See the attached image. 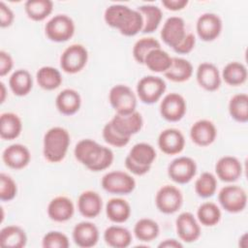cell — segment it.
<instances>
[{
	"instance_id": "6da1fadb",
	"label": "cell",
	"mask_w": 248,
	"mask_h": 248,
	"mask_svg": "<svg viewBox=\"0 0 248 248\" xmlns=\"http://www.w3.org/2000/svg\"><path fill=\"white\" fill-rule=\"evenodd\" d=\"M104 19L108 26L118 29L120 34L126 37L135 36L143 28L140 13L122 4L108 6L105 11Z\"/></svg>"
},
{
	"instance_id": "7a4b0ae2",
	"label": "cell",
	"mask_w": 248,
	"mask_h": 248,
	"mask_svg": "<svg viewBox=\"0 0 248 248\" xmlns=\"http://www.w3.org/2000/svg\"><path fill=\"white\" fill-rule=\"evenodd\" d=\"M74 154L79 163L92 171L104 170L113 162L111 149L90 139L79 140L75 146Z\"/></svg>"
},
{
	"instance_id": "3957f363",
	"label": "cell",
	"mask_w": 248,
	"mask_h": 248,
	"mask_svg": "<svg viewBox=\"0 0 248 248\" xmlns=\"http://www.w3.org/2000/svg\"><path fill=\"white\" fill-rule=\"evenodd\" d=\"M71 142L68 131L62 127H52L44 136V157L50 163L61 162L68 151Z\"/></svg>"
},
{
	"instance_id": "277c9868",
	"label": "cell",
	"mask_w": 248,
	"mask_h": 248,
	"mask_svg": "<svg viewBox=\"0 0 248 248\" xmlns=\"http://www.w3.org/2000/svg\"><path fill=\"white\" fill-rule=\"evenodd\" d=\"M45 32L52 42H67L74 36L75 23L67 15H56L46 23Z\"/></svg>"
},
{
	"instance_id": "5b68a950",
	"label": "cell",
	"mask_w": 248,
	"mask_h": 248,
	"mask_svg": "<svg viewBox=\"0 0 248 248\" xmlns=\"http://www.w3.org/2000/svg\"><path fill=\"white\" fill-rule=\"evenodd\" d=\"M108 101L118 114H129L136 111L137 97L127 85L117 84L111 87L108 93Z\"/></svg>"
},
{
	"instance_id": "8992f818",
	"label": "cell",
	"mask_w": 248,
	"mask_h": 248,
	"mask_svg": "<svg viewBox=\"0 0 248 248\" xmlns=\"http://www.w3.org/2000/svg\"><path fill=\"white\" fill-rule=\"evenodd\" d=\"M167 89L165 80L160 77L145 76L137 84V94L146 105H152L160 100Z\"/></svg>"
},
{
	"instance_id": "52a82bcc",
	"label": "cell",
	"mask_w": 248,
	"mask_h": 248,
	"mask_svg": "<svg viewBox=\"0 0 248 248\" xmlns=\"http://www.w3.org/2000/svg\"><path fill=\"white\" fill-rule=\"evenodd\" d=\"M105 191L115 195H128L136 188L135 179L127 172L112 170L106 173L101 181Z\"/></svg>"
},
{
	"instance_id": "ba28073f",
	"label": "cell",
	"mask_w": 248,
	"mask_h": 248,
	"mask_svg": "<svg viewBox=\"0 0 248 248\" xmlns=\"http://www.w3.org/2000/svg\"><path fill=\"white\" fill-rule=\"evenodd\" d=\"M221 206L230 213H238L247 205V194L238 185H228L223 187L218 194Z\"/></svg>"
},
{
	"instance_id": "9c48e42d",
	"label": "cell",
	"mask_w": 248,
	"mask_h": 248,
	"mask_svg": "<svg viewBox=\"0 0 248 248\" xmlns=\"http://www.w3.org/2000/svg\"><path fill=\"white\" fill-rule=\"evenodd\" d=\"M88 60L87 49L79 44H74L64 49L60 56V67L67 74L80 72Z\"/></svg>"
},
{
	"instance_id": "30bf717a",
	"label": "cell",
	"mask_w": 248,
	"mask_h": 248,
	"mask_svg": "<svg viewBox=\"0 0 248 248\" xmlns=\"http://www.w3.org/2000/svg\"><path fill=\"white\" fill-rule=\"evenodd\" d=\"M183 203L181 191L172 185L161 187L155 197V204L158 210L164 214L176 212Z\"/></svg>"
},
{
	"instance_id": "8fae6325",
	"label": "cell",
	"mask_w": 248,
	"mask_h": 248,
	"mask_svg": "<svg viewBox=\"0 0 248 248\" xmlns=\"http://www.w3.org/2000/svg\"><path fill=\"white\" fill-rule=\"evenodd\" d=\"M196 162L187 156L177 157L168 166L169 177L178 184H186L190 182L196 175Z\"/></svg>"
},
{
	"instance_id": "7c38bea8",
	"label": "cell",
	"mask_w": 248,
	"mask_h": 248,
	"mask_svg": "<svg viewBox=\"0 0 248 248\" xmlns=\"http://www.w3.org/2000/svg\"><path fill=\"white\" fill-rule=\"evenodd\" d=\"M186 102L178 93L167 94L160 104V113L164 119L170 122H176L183 118L186 113Z\"/></svg>"
},
{
	"instance_id": "4fadbf2b",
	"label": "cell",
	"mask_w": 248,
	"mask_h": 248,
	"mask_svg": "<svg viewBox=\"0 0 248 248\" xmlns=\"http://www.w3.org/2000/svg\"><path fill=\"white\" fill-rule=\"evenodd\" d=\"M112 128L121 136L131 138L139 133L143 125L142 116L137 110L129 114L116 113L109 121Z\"/></svg>"
},
{
	"instance_id": "5bb4252c",
	"label": "cell",
	"mask_w": 248,
	"mask_h": 248,
	"mask_svg": "<svg viewBox=\"0 0 248 248\" xmlns=\"http://www.w3.org/2000/svg\"><path fill=\"white\" fill-rule=\"evenodd\" d=\"M186 34L185 22L180 16L169 17L165 21L160 33L163 42L171 48L177 46L183 41Z\"/></svg>"
},
{
	"instance_id": "9a60e30c",
	"label": "cell",
	"mask_w": 248,
	"mask_h": 248,
	"mask_svg": "<svg viewBox=\"0 0 248 248\" xmlns=\"http://www.w3.org/2000/svg\"><path fill=\"white\" fill-rule=\"evenodd\" d=\"M198 36L204 42H211L217 39L222 31V20L212 13H205L199 16L196 24Z\"/></svg>"
},
{
	"instance_id": "2e32d148",
	"label": "cell",
	"mask_w": 248,
	"mask_h": 248,
	"mask_svg": "<svg viewBox=\"0 0 248 248\" xmlns=\"http://www.w3.org/2000/svg\"><path fill=\"white\" fill-rule=\"evenodd\" d=\"M178 237L187 243L196 241L201 235V227L191 212H182L175 220Z\"/></svg>"
},
{
	"instance_id": "e0dca14e",
	"label": "cell",
	"mask_w": 248,
	"mask_h": 248,
	"mask_svg": "<svg viewBox=\"0 0 248 248\" xmlns=\"http://www.w3.org/2000/svg\"><path fill=\"white\" fill-rule=\"evenodd\" d=\"M158 146L160 150L167 155L178 154L185 146L184 136L177 129H166L162 131L158 137Z\"/></svg>"
},
{
	"instance_id": "ac0fdd59",
	"label": "cell",
	"mask_w": 248,
	"mask_h": 248,
	"mask_svg": "<svg viewBox=\"0 0 248 248\" xmlns=\"http://www.w3.org/2000/svg\"><path fill=\"white\" fill-rule=\"evenodd\" d=\"M242 165L240 161L233 156L221 157L215 165L217 177L224 182H234L242 174Z\"/></svg>"
},
{
	"instance_id": "d6986e66",
	"label": "cell",
	"mask_w": 248,
	"mask_h": 248,
	"mask_svg": "<svg viewBox=\"0 0 248 248\" xmlns=\"http://www.w3.org/2000/svg\"><path fill=\"white\" fill-rule=\"evenodd\" d=\"M217 130L213 122L207 119L196 121L190 129L192 141L199 146L210 145L216 139Z\"/></svg>"
},
{
	"instance_id": "ffe728a7",
	"label": "cell",
	"mask_w": 248,
	"mask_h": 248,
	"mask_svg": "<svg viewBox=\"0 0 248 248\" xmlns=\"http://www.w3.org/2000/svg\"><path fill=\"white\" fill-rule=\"evenodd\" d=\"M2 159L6 166L14 170L25 168L31 159L29 149L20 143H14L4 149Z\"/></svg>"
},
{
	"instance_id": "44dd1931",
	"label": "cell",
	"mask_w": 248,
	"mask_h": 248,
	"mask_svg": "<svg viewBox=\"0 0 248 248\" xmlns=\"http://www.w3.org/2000/svg\"><path fill=\"white\" fill-rule=\"evenodd\" d=\"M73 239L75 243L82 248H90L99 240V230L91 222H79L73 229Z\"/></svg>"
},
{
	"instance_id": "7402d4cb",
	"label": "cell",
	"mask_w": 248,
	"mask_h": 248,
	"mask_svg": "<svg viewBox=\"0 0 248 248\" xmlns=\"http://www.w3.org/2000/svg\"><path fill=\"white\" fill-rule=\"evenodd\" d=\"M197 81L206 91H215L221 85V76L218 68L209 62L199 65L196 74Z\"/></svg>"
},
{
	"instance_id": "603a6c76",
	"label": "cell",
	"mask_w": 248,
	"mask_h": 248,
	"mask_svg": "<svg viewBox=\"0 0 248 248\" xmlns=\"http://www.w3.org/2000/svg\"><path fill=\"white\" fill-rule=\"evenodd\" d=\"M47 215L54 222H66L70 220L75 212L73 202L64 196L52 199L47 205Z\"/></svg>"
},
{
	"instance_id": "cb8c5ba5",
	"label": "cell",
	"mask_w": 248,
	"mask_h": 248,
	"mask_svg": "<svg viewBox=\"0 0 248 248\" xmlns=\"http://www.w3.org/2000/svg\"><path fill=\"white\" fill-rule=\"evenodd\" d=\"M103 207V201L101 196L91 190L82 192L78 199V209L79 213L85 218L97 217Z\"/></svg>"
},
{
	"instance_id": "d4e9b609",
	"label": "cell",
	"mask_w": 248,
	"mask_h": 248,
	"mask_svg": "<svg viewBox=\"0 0 248 248\" xmlns=\"http://www.w3.org/2000/svg\"><path fill=\"white\" fill-rule=\"evenodd\" d=\"M81 105V98L78 91L66 88L62 90L55 99V106L58 111L64 115H73L78 111Z\"/></svg>"
},
{
	"instance_id": "484cf974",
	"label": "cell",
	"mask_w": 248,
	"mask_h": 248,
	"mask_svg": "<svg viewBox=\"0 0 248 248\" xmlns=\"http://www.w3.org/2000/svg\"><path fill=\"white\" fill-rule=\"evenodd\" d=\"M165 77L174 82H184L193 75L192 64L180 57H172L170 67L164 73Z\"/></svg>"
},
{
	"instance_id": "4316f807",
	"label": "cell",
	"mask_w": 248,
	"mask_h": 248,
	"mask_svg": "<svg viewBox=\"0 0 248 248\" xmlns=\"http://www.w3.org/2000/svg\"><path fill=\"white\" fill-rule=\"evenodd\" d=\"M105 242L113 248H126L132 242L130 231L122 226H109L104 232Z\"/></svg>"
},
{
	"instance_id": "83f0119b",
	"label": "cell",
	"mask_w": 248,
	"mask_h": 248,
	"mask_svg": "<svg viewBox=\"0 0 248 248\" xmlns=\"http://www.w3.org/2000/svg\"><path fill=\"white\" fill-rule=\"evenodd\" d=\"M107 217L113 223L121 224L126 222L131 215L129 202L120 198H112L106 204Z\"/></svg>"
},
{
	"instance_id": "f1b7e54d",
	"label": "cell",
	"mask_w": 248,
	"mask_h": 248,
	"mask_svg": "<svg viewBox=\"0 0 248 248\" xmlns=\"http://www.w3.org/2000/svg\"><path fill=\"white\" fill-rule=\"evenodd\" d=\"M22 130V123L17 114L4 112L0 116V137L3 140H12L16 139Z\"/></svg>"
},
{
	"instance_id": "f546056e",
	"label": "cell",
	"mask_w": 248,
	"mask_h": 248,
	"mask_svg": "<svg viewBox=\"0 0 248 248\" xmlns=\"http://www.w3.org/2000/svg\"><path fill=\"white\" fill-rule=\"evenodd\" d=\"M27 243V236L20 227L10 225L0 231V244L3 247L22 248Z\"/></svg>"
},
{
	"instance_id": "4dcf8cb0",
	"label": "cell",
	"mask_w": 248,
	"mask_h": 248,
	"mask_svg": "<svg viewBox=\"0 0 248 248\" xmlns=\"http://www.w3.org/2000/svg\"><path fill=\"white\" fill-rule=\"evenodd\" d=\"M9 86L12 92L19 97L27 95L33 87V78L31 74L24 69L15 71L9 78Z\"/></svg>"
},
{
	"instance_id": "1f68e13d",
	"label": "cell",
	"mask_w": 248,
	"mask_h": 248,
	"mask_svg": "<svg viewBox=\"0 0 248 248\" xmlns=\"http://www.w3.org/2000/svg\"><path fill=\"white\" fill-rule=\"evenodd\" d=\"M36 79L39 86L45 90H54L62 83L60 72L51 66L41 67L36 74Z\"/></svg>"
},
{
	"instance_id": "d6a6232c",
	"label": "cell",
	"mask_w": 248,
	"mask_h": 248,
	"mask_svg": "<svg viewBox=\"0 0 248 248\" xmlns=\"http://www.w3.org/2000/svg\"><path fill=\"white\" fill-rule=\"evenodd\" d=\"M171 59L172 57L160 47L150 50L147 53L143 64L152 72L165 73L170 67Z\"/></svg>"
},
{
	"instance_id": "836d02e7",
	"label": "cell",
	"mask_w": 248,
	"mask_h": 248,
	"mask_svg": "<svg viewBox=\"0 0 248 248\" xmlns=\"http://www.w3.org/2000/svg\"><path fill=\"white\" fill-rule=\"evenodd\" d=\"M143 18L142 33H152L159 27L163 13L161 9L155 5H141L137 9Z\"/></svg>"
},
{
	"instance_id": "e575fe53",
	"label": "cell",
	"mask_w": 248,
	"mask_h": 248,
	"mask_svg": "<svg viewBox=\"0 0 248 248\" xmlns=\"http://www.w3.org/2000/svg\"><path fill=\"white\" fill-rule=\"evenodd\" d=\"M127 157L140 166L151 167L152 163L156 159V151L151 144L139 142L131 148Z\"/></svg>"
},
{
	"instance_id": "d590c367",
	"label": "cell",
	"mask_w": 248,
	"mask_h": 248,
	"mask_svg": "<svg viewBox=\"0 0 248 248\" xmlns=\"http://www.w3.org/2000/svg\"><path fill=\"white\" fill-rule=\"evenodd\" d=\"M24 10L30 19L42 21L52 13L53 3L50 0H28L24 4Z\"/></svg>"
},
{
	"instance_id": "8d00e7d4",
	"label": "cell",
	"mask_w": 248,
	"mask_h": 248,
	"mask_svg": "<svg viewBox=\"0 0 248 248\" xmlns=\"http://www.w3.org/2000/svg\"><path fill=\"white\" fill-rule=\"evenodd\" d=\"M222 78L224 81L229 85H241L247 79V69L240 62H230L224 67Z\"/></svg>"
},
{
	"instance_id": "74e56055",
	"label": "cell",
	"mask_w": 248,
	"mask_h": 248,
	"mask_svg": "<svg viewBox=\"0 0 248 248\" xmlns=\"http://www.w3.org/2000/svg\"><path fill=\"white\" fill-rule=\"evenodd\" d=\"M229 112L235 121L246 123L248 121V95L245 93L233 95L229 102Z\"/></svg>"
},
{
	"instance_id": "f35d334b",
	"label": "cell",
	"mask_w": 248,
	"mask_h": 248,
	"mask_svg": "<svg viewBox=\"0 0 248 248\" xmlns=\"http://www.w3.org/2000/svg\"><path fill=\"white\" fill-rule=\"evenodd\" d=\"M159 225L152 219H140L134 227V233L136 237L143 242H150L159 235Z\"/></svg>"
},
{
	"instance_id": "ab89813d",
	"label": "cell",
	"mask_w": 248,
	"mask_h": 248,
	"mask_svg": "<svg viewBox=\"0 0 248 248\" xmlns=\"http://www.w3.org/2000/svg\"><path fill=\"white\" fill-rule=\"evenodd\" d=\"M221 210L218 205L211 202L202 203L197 210L199 222L205 227H213L221 220Z\"/></svg>"
},
{
	"instance_id": "60d3db41",
	"label": "cell",
	"mask_w": 248,
	"mask_h": 248,
	"mask_svg": "<svg viewBox=\"0 0 248 248\" xmlns=\"http://www.w3.org/2000/svg\"><path fill=\"white\" fill-rule=\"evenodd\" d=\"M217 189V179L211 172H202L195 182V192L201 198L212 197Z\"/></svg>"
},
{
	"instance_id": "b9f144b4",
	"label": "cell",
	"mask_w": 248,
	"mask_h": 248,
	"mask_svg": "<svg viewBox=\"0 0 248 248\" xmlns=\"http://www.w3.org/2000/svg\"><path fill=\"white\" fill-rule=\"evenodd\" d=\"M160 47L161 45L158 40L152 37H144L135 43L133 46V56L138 63L143 64L147 53L152 49Z\"/></svg>"
},
{
	"instance_id": "7bdbcfd3",
	"label": "cell",
	"mask_w": 248,
	"mask_h": 248,
	"mask_svg": "<svg viewBox=\"0 0 248 248\" xmlns=\"http://www.w3.org/2000/svg\"><path fill=\"white\" fill-rule=\"evenodd\" d=\"M42 245L45 248H68L70 246V241L68 236L63 232L50 231L44 235Z\"/></svg>"
},
{
	"instance_id": "ee69618b",
	"label": "cell",
	"mask_w": 248,
	"mask_h": 248,
	"mask_svg": "<svg viewBox=\"0 0 248 248\" xmlns=\"http://www.w3.org/2000/svg\"><path fill=\"white\" fill-rule=\"evenodd\" d=\"M17 193V187L15 180L8 174H0V200L3 202L12 201Z\"/></svg>"
},
{
	"instance_id": "f6af8a7d",
	"label": "cell",
	"mask_w": 248,
	"mask_h": 248,
	"mask_svg": "<svg viewBox=\"0 0 248 248\" xmlns=\"http://www.w3.org/2000/svg\"><path fill=\"white\" fill-rule=\"evenodd\" d=\"M103 138L107 143L115 147H123L127 145L131 138L123 137L119 135L111 126L109 121L103 128Z\"/></svg>"
},
{
	"instance_id": "bcb514c9",
	"label": "cell",
	"mask_w": 248,
	"mask_h": 248,
	"mask_svg": "<svg viewBox=\"0 0 248 248\" xmlns=\"http://www.w3.org/2000/svg\"><path fill=\"white\" fill-rule=\"evenodd\" d=\"M196 45V38L194 34L187 33L183 41L174 48H172L178 54H187L193 50Z\"/></svg>"
},
{
	"instance_id": "7dc6e473",
	"label": "cell",
	"mask_w": 248,
	"mask_h": 248,
	"mask_svg": "<svg viewBox=\"0 0 248 248\" xmlns=\"http://www.w3.org/2000/svg\"><path fill=\"white\" fill-rule=\"evenodd\" d=\"M15 19L13 11L4 2H0V26L6 28L12 25Z\"/></svg>"
},
{
	"instance_id": "c3c4849f",
	"label": "cell",
	"mask_w": 248,
	"mask_h": 248,
	"mask_svg": "<svg viewBox=\"0 0 248 248\" xmlns=\"http://www.w3.org/2000/svg\"><path fill=\"white\" fill-rule=\"evenodd\" d=\"M14 66V61L10 53L5 50L0 51V77L8 75Z\"/></svg>"
},
{
	"instance_id": "681fc988",
	"label": "cell",
	"mask_w": 248,
	"mask_h": 248,
	"mask_svg": "<svg viewBox=\"0 0 248 248\" xmlns=\"http://www.w3.org/2000/svg\"><path fill=\"white\" fill-rule=\"evenodd\" d=\"M125 166L126 168L134 174L136 175H143L145 173H147L150 170L151 167H144V166H140L135 162H133L131 159H129L127 156L125 158Z\"/></svg>"
},
{
	"instance_id": "f907efd6",
	"label": "cell",
	"mask_w": 248,
	"mask_h": 248,
	"mask_svg": "<svg viewBox=\"0 0 248 248\" xmlns=\"http://www.w3.org/2000/svg\"><path fill=\"white\" fill-rule=\"evenodd\" d=\"M162 5L170 11H180L188 5V0H163Z\"/></svg>"
},
{
	"instance_id": "816d5d0a",
	"label": "cell",
	"mask_w": 248,
	"mask_h": 248,
	"mask_svg": "<svg viewBox=\"0 0 248 248\" xmlns=\"http://www.w3.org/2000/svg\"><path fill=\"white\" fill-rule=\"evenodd\" d=\"M159 248H182L183 245L179 240H176L174 238H168L159 243Z\"/></svg>"
},
{
	"instance_id": "f5cc1de1",
	"label": "cell",
	"mask_w": 248,
	"mask_h": 248,
	"mask_svg": "<svg viewBox=\"0 0 248 248\" xmlns=\"http://www.w3.org/2000/svg\"><path fill=\"white\" fill-rule=\"evenodd\" d=\"M0 88H1V98H0V102L1 104L5 102V99H6V87H5V84L1 81L0 82Z\"/></svg>"
}]
</instances>
